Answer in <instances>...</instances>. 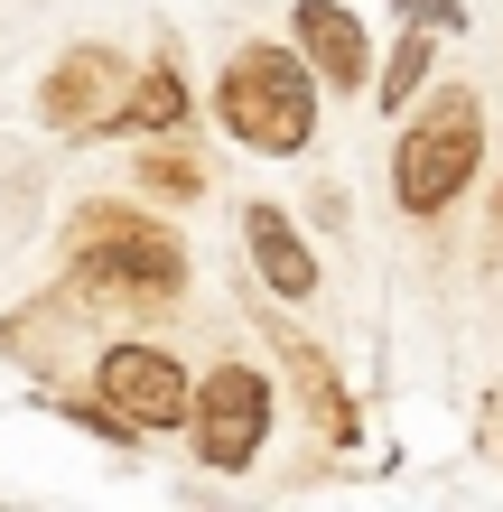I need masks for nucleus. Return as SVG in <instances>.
<instances>
[{"instance_id": "nucleus-1", "label": "nucleus", "mask_w": 503, "mask_h": 512, "mask_svg": "<svg viewBox=\"0 0 503 512\" xmlns=\"http://www.w3.org/2000/svg\"><path fill=\"white\" fill-rule=\"evenodd\" d=\"M75 280L94 298H131V308H159V298L187 289V243L168 224H150L140 205H84L75 215Z\"/></svg>"}, {"instance_id": "nucleus-2", "label": "nucleus", "mask_w": 503, "mask_h": 512, "mask_svg": "<svg viewBox=\"0 0 503 512\" xmlns=\"http://www.w3.org/2000/svg\"><path fill=\"white\" fill-rule=\"evenodd\" d=\"M215 122L243 149H261V159H299L317 140V84H308L299 56H280V47H233L224 84H215Z\"/></svg>"}, {"instance_id": "nucleus-3", "label": "nucleus", "mask_w": 503, "mask_h": 512, "mask_svg": "<svg viewBox=\"0 0 503 512\" xmlns=\"http://www.w3.org/2000/svg\"><path fill=\"white\" fill-rule=\"evenodd\" d=\"M485 159V112L466 84H448V94H429V112L401 131L392 149V196H401V215H438V205H457L466 196V177H476Z\"/></svg>"}, {"instance_id": "nucleus-4", "label": "nucleus", "mask_w": 503, "mask_h": 512, "mask_svg": "<svg viewBox=\"0 0 503 512\" xmlns=\"http://www.w3.org/2000/svg\"><path fill=\"white\" fill-rule=\"evenodd\" d=\"M187 429H196V457L215 475H243L271 438V382L252 364H215L196 391H187Z\"/></svg>"}, {"instance_id": "nucleus-5", "label": "nucleus", "mask_w": 503, "mask_h": 512, "mask_svg": "<svg viewBox=\"0 0 503 512\" xmlns=\"http://www.w3.org/2000/svg\"><path fill=\"white\" fill-rule=\"evenodd\" d=\"M122 94H131V66L112 47H66L47 66V84H38V112H47V131H66V140H84V131H112L122 122Z\"/></svg>"}, {"instance_id": "nucleus-6", "label": "nucleus", "mask_w": 503, "mask_h": 512, "mask_svg": "<svg viewBox=\"0 0 503 512\" xmlns=\"http://www.w3.org/2000/svg\"><path fill=\"white\" fill-rule=\"evenodd\" d=\"M94 391L150 438V429H187V391L196 382L177 373V354H159V345H112L103 364H94Z\"/></svg>"}, {"instance_id": "nucleus-7", "label": "nucleus", "mask_w": 503, "mask_h": 512, "mask_svg": "<svg viewBox=\"0 0 503 512\" xmlns=\"http://www.w3.org/2000/svg\"><path fill=\"white\" fill-rule=\"evenodd\" d=\"M243 243H252V270L271 298H317V252L299 243V224L280 205H243Z\"/></svg>"}, {"instance_id": "nucleus-8", "label": "nucleus", "mask_w": 503, "mask_h": 512, "mask_svg": "<svg viewBox=\"0 0 503 512\" xmlns=\"http://www.w3.org/2000/svg\"><path fill=\"white\" fill-rule=\"evenodd\" d=\"M289 28H299V47H308V66L327 75L336 94H354V84H364V66H373V56H364V19H354L345 0H308V10L289 19Z\"/></svg>"}, {"instance_id": "nucleus-9", "label": "nucleus", "mask_w": 503, "mask_h": 512, "mask_svg": "<svg viewBox=\"0 0 503 512\" xmlns=\"http://www.w3.org/2000/svg\"><path fill=\"white\" fill-rule=\"evenodd\" d=\"M271 345H280V364H289V382H299V401H308V419L327 429L336 447H354V401H345V382H336V364L317 354L299 326H271Z\"/></svg>"}, {"instance_id": "nucleus-10", "label": "nucleus", "mask_w": 503, "mask_h": 512, "mask_svg": "<svg viewBox=\"0 0 503 512\" xmlns=\"http://www.w3.org/2000/svg\"><path fill=\"white\" fill-rule=\"evenodd\" d=\"M122 122L131 131H177V122H187V75H177V56H159V66L122 94ZM122 122H112V131H122Z\"/></svg>"}, {"instance_id": "nucleus-11", "label": "nucleus", "mask_w": 503, "mask_h": 512, "mask_svg": "<svg viewBox=\"0 0 503 512\" xmlns=\"http://www.w3.org/2000/svg\"><path fill=\"white\" fill-rule=\"evenodd\" d=\"M131 177H140L150 196H168V205H196V196H205V159H196L187 140H150V149L131 159Z\"/></svg>"}, {"instance_id": "nucleus-12", "label": "nucleus", "mask_w": 503, "mask_h": 512, "mask_svg": "<svg viewBox=\"0 0 503 512\" xmlns=\"http://www.w3.org/2000/svg\"><path fill=\"white\" fill-rule=\"evenodd\" d=\"M420 75H429V28H410V38L392 47V66H382V112L420 94Z\"/></svg>"}, {"instance_id": "nucleus-13", "label": "nucleus", "mask_w": 503, "mask_h": 512, "mask_svg": "<svg viewBox=\"0 0 503 512\" xmlns=\"http://www.w3.org/2000/svg\"><path fill=\"white\" fill-rule=\"evenodd\" d=\"M392 10L410 28H429V38H438V28H466V0H392Z\"/></svg>"}, {"instance_id": "nucleus-14", "label": "nucleus", "mask_w": 503, "mask_h": 512, "mask_svg": "<svg viewBox=\"0 0 503 512\" xmlns=\"http://www.w3.org/2000/svg\"><path fill=\"white\" fill-rule=\"evenodd\" d=\"M494 233H503V187H494Z\"/></svg>"}]
</instances>
